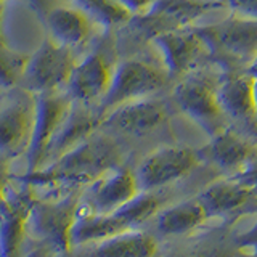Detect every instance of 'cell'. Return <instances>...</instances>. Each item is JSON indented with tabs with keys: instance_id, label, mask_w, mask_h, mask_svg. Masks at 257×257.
I'll return each instance as SVG.
<instances>
[{
	"instance_id": "cell-1",
	"label": "cell",
	"mask_w": 257,
	"mask_h": 257,
	"mask_svg": "<svg viewBox=\"0 0 257 257\" xmlns=\"http://www.w3.org/2000/svg\"><path fill=\"white\" fill-rule=\"evenodd\" d=\"M117 166H120L117 145L108 137L92 134L47 166L31 174H23L18 180L29 187L34 195L44 193L39 199H55L82 191Z\"/></svg>"
},
{
	"instance_id": "cell-2",
	"label": "cell",
	"mask_w": 257,
	"mask_h": 257,
	"mask_svg": "<svg viewBox=\"0 0 257 257\" xmlns=\"http://www.w3.org/2000/svg\"><path fill=\"white\" fill-rule=\"evenodd\" d=\"M211 58L228 71H246L257 60V20L233 13L230 18L195 26Z\"/></svg>"
},
{
	"instance_id": "cell-3",
	"label": "cell",
	"mask_w": 257,
	"mask_h": 257,
	"mask_svg": "<svg viewBox=\"0 0 257 257\" xmlns=\"http://www.w3.org/2000/svg\"><path fill=\"white\" fill-rule=\"evenodd\" d=\"M82 191L55 198H36L28 217V233L53 252L71 249V228L76 220Z\"/></svg>"
},
{
	"instance_id": "cell-4",
	"label": "cell",
	"mask_w": 257,
	"mask_h": 257,
	"mask_svg": "<svg viewBox=\"0 0 257 257\" xmlns=\"http://www.w3.org/2000/svg\"><path fill=\"white\" fill-rule=\"evenodd\" d=\"M74 64L71 48L55 42L47 34L37 50L29 55L20 85L31 95L58 92L60 87L68 84Z\"/></svg>"
},
{
	"instance_id": "cell-5",
	"label": "cell",
	"mask_w": 257,
	"mask_h": 257,
	"mask_svg": "<svg viewBox=\"0 0 257 257\" xmlns=\"http://www.w3.org/2000/svg\"><path fill=\"white\" fill-rule=\"evenodd\" d=\"M32 96H34V117H32V132L26 151L28 167L24 174H31L44 166L55 135L72 106L71 96L58 92L37 93Z\"/></svg>"
},
{
	"instance_id": "cell-6",
	"label": "cell",
	"mask_w": 257,
	"mask_h": 257,
	"mask_svg": "<svg viewBox=\"0 0 257 257\" xmlns=\"http://www.w3.org/2000/svg\"><path fill=\"white\" fill-rule=\"evenodd\" d=\"M166 80L167 72L155 64L142 60H125L112 71L109 88L100 101V108L103 112H108L122 103L148 98L164 87Z\"/></svg>"
},
{
	"instance_id": "cell-7",
	"label": "cell",
	"mask_w": 257,
	"mask_h": 257,
	"mask_svg": "<svg viewBox=\"0 0 257 257\" xmlns=\"http://www.w3.org/2000/svg\"><path fill=\"white\" fill-rule=\"evenodd\" d=\"M199 153L188 147H161L142 161L135 172L140 191H155L183 179L199 164Z\"/></svg>"
},
{
	"instance_id": "cell-8",
	"label": "cell",
	"mask_w": 257,
	"mask_h": 257,
	"mask_svg": "<svg viewBox=\"0 0 257 257\" xmlns=\"http://www.w3.org/2000/svg\"><path fill=\"white\" fill-rule=\"evenodd\" d=\"M223 5L220 0H155L147 12L137 15L139 29L153 39L161 32L195 26L206 13Z\"/></svg>"
},
{
	"instance_id": "cell-9",
	"label": "cell",
	"mask_w": 257,
	"mask_h": 257,
	"mask_svg": "<svg viewBox=\"0 0 257 257\" xmlns=\"http://www.w3.org/2000/svg\"><path fill=\"white\" fill-rule=\"evenodd\" d=\"M34 201L36 195L26 185L21 190H15L12 185L7 188L0 203V257H23L28 217Z\"/></svg>"
},
{
	"instance_id": "cell-10",
	"label": "cell",
	"mask_w": 257,
	"mask_h": 257,
	"mask_svg": "<svg viewBox=\"0 0 257 257\" xmlns=\"http://www.w3.org/2000/svg\"><path fill=\"white\" fill-rule=\"evenodd\" d=\"M174 98L185 114H188L211 137L225 128V112L217 100V90L207 80L199 77L183 79L175 87Z\"/></svg>"
},
{
	"instance_id": "cell-11",
	"label": "cell",
	"mask_w": 257,
	"mask_h": 257,
	"mask_svg": "<svg viewBox=\"0 0 257 257\" xmlns=\"http://www.w3.org/2000/svg\"><path fill=\"white\" fill-rule=\"evenodd\" d=\"M159 48L167 74L185 76L195 69L201 60L211 58L209 48L195 26L161 32L151 39Z\"/></svg>"
},
{
	"instance_id": "cell-12",
	"label": "cell",
	"mask_w": 257,
	"mask_h": 257,
	"mask_svg": "<svg viewBox=\"0 0 257 257\" xmlns=\"http://www.w3.org/2000/svg\"><path fill=\"white\" fill-rule=\"evenodd\" d=\"M139 193L135 172L120 164L88 185L87 191L80 195V201L87 211L93 214H108L128 203Z\"/></svg>"
},
{
	"instance_id": "cell-13",
	"label": "cell",
	"mask_w": 257,
	"mask_h": 257,
	"mask_svg": "<svg viewBox=\"0 0 257 257\" xmlns=\"http://www.w3.org/2000/svg\"><path fill=\"white\" fill-rule=\"evenodd\" d=\"M112 71L108 58L101 52H92L80 61H76L68 79V95L72 101L80 104H90L101 101L106 95Z\"/></svg>"
},
{
	"instance_id": "cell-14",
	"label": "cell",
	"mask_w": 257,
	"mask_h": 257,
	"mask_svg": "<svg viewBox=\"0 0 257 257\" xmlns=\"http://www.w3.org/2000/svg\"><path fill=\"white\" fill-rule=\"evenodd\" d=\"M167 106L163 101L140 98L109 109L101 117V124L128 135H145L164 124Z\"/></svg>"
},
{
	"instance_id": "cell-15",
	"label": "cell",
	"mask_w": 257,
	"mask_h": 257,
	"mask_svg": "<svg viewBox=\"0 0 257 257\" xmlns=\"http://www.w3.org/2000/svg\"><path fill=\"white\" fill-rule=\"evenodd\" d=\"M32 117H34V96L15 100L0 109V156L12 161L28 151Z\"/></svg>"
},
{
	"instance_id": "cell-16",
	"label": "cell",
	"mask_w": 257,
	"mask_h": 257,
	"mask_svg": "<svg viewBox=\"0 0 257 257\" xmlns=\"http://www.w3.org/2000/svg\"><path fill=\"white\" fill-rule=\"evenodd\" d=\"M196 198L203 204L207 219L227 215L238 217V214L257 206V190L231 177L211 183Z\"/></svg>"
},
{
	"instance_id": "cell-17",
	"label": "cell",
	"mask_w": 257,
	"mask_h": 257,
	"mask_svg": "<svg viewBox=\"0 0 257 257\" xmlns=\"http://www.w3.org/2000/svg\"><path fill=\"white\" fill-rule=\"evenodd\" d=\"M257 153V147L231 128H222L211 137L207 147L199 151V158L212 163L228 177L236 175Z\"/></svg>"
},
{
	"instance_id": "cell-18",
	"label": "cell",
	"mask_w": 257,
	"mask_h": 257,
	"mask_svg": "<svg viewBox=\"0 0 257 257\" xmlns=\"http://www.w3.org/2000/svg\"><path fill=\"white\" fill-rule=\"evenodd\" d=\"M92 23L77 7H53L45 15L48 36L71 50L87 42L92 32Z\"/></svg>"
},
{
	"instance_id": "cell-19",
	"label": "cell",
	"mask_w": 257,
	"mask_h": 257,
	"mask_svg": "<svg viewBox=\"0 0 257 257\" xmlns=\"http://www.w3.org/2000/svg\"><path fill=\"white\" fill-rule=\"evenodd\" d=\"M254 76L247 71H228L215 87L222 111L235 119L254 117Z\"/></svg>"
},
{
	"instance_id": "cell-20",
	"label": "cell",
	"mask_w": 257,
	"mask_h": 257,
	"mask_svg": "<svg viewBox=\"0 0 257 257\" xmlns=\"http://www.w3.org/2000/svg\"><path fill=\"white\" fill-rule=\"evenodd\" d=\"M156 252V236L134 228L95 243L88 257H155Z\"/></svg>"
},
{
	"instance_id": "cell-21",
	"label": "cell",
	"mask_w": 257,
	"mask_h": 257,
	"mask_svg": "<svg viewBox=\"0 0 257 257\" xmlns=\"http://www.w3.org/2000/svg\"><path fill=\"white\" fill-rule=\"evenodd\" d=\"M207 219L203 204L198 198L163 209L156 214V230L161 236H183L198 230Z\"/></svg>"
},
{
	"instance_id": "cell-22",
	"label": "cell",
	"mask_w": 257,
	"mask_h": 257,
	"mask_svg": "<svg viewBox=\"0 0 257 257\" xmlns=\"http://www.w3.org/2000/svg\"><path fill=\"white\" fill-rule=\"evenodd\" d=\"M101 124V117H95L88 112L76 109L71 106L66 119L63 120L60 131L56 132L55 139L52 142V147L48 150L47 159H55L56 156L63 155L64 151L74 148L76 145L88 139L92 134H95L96 125Z\"/></svg>"
},
{
	"instance_id": "cell-23",
	"label": "cell",
	"mask_w": 257,
	"mask_h": 257,
	"mask_svg": "<svg viewBox=\"0 0 257 257\" xmlns=\"http://www.w3.org/2000/svg\"><path fill=\"white\" fill-rule=\"evenodd\" d=\"M93 23L103 28H114L132 20V13L120 5L117 0H74Z\"/></svg>"
},
{
	"instance_id": "cell-24",
	"label": "cell",
	"mask_w": 257,
	"mask_h": 257,
	"mask_svg": "<svg viewBox=\"0 0 257 257\" xmlns=\"http://www.w3.org/2000/svg\"><path fill=\"white\" fill-rule=\"evenodd\" d=\"M28 60L29 55L16 52L0 42V90H10L21 84Z\"/></svg>"
},
{
	"instance_id": "cell-25",
	"label": "cell",
	"mask_w": 257,
	"mask_h": 257,
	"mask_svg": "<svg viewBox=\"0 0 257 257\" xmlns=\"http://www.w3.org/2000/svg\"><path fill=\"white\" fill-rule=\"evenodd\" d=\"M225 4L231 8L233 13L257 20V0H227Z\"/></svg>"
},
{
	"instance_id": "cell-26",
	"label": "cell",
	"mask_w": 257,
	"mask_h": 257,
	"mask_svg": "<svg viewBox=\"0 0 257 257\" xmlns=\"http://www.w3.org/2000/svg\"><path fill=\"white\" fill-rule=\"evenodd\" d=\"M117 2L127 8L128 12L132 13V18L137 15H142L143 12H147L148 8L153 5L155 0H117Z\"/></svg>"
},
{
	"instance_id": "cell-27",
	"label": "cell",
	"mask_w": 257,
	"mask_h": 257,
	"mask_svg": "<svg viewBox=\"0 0 257 257\" xmlns=\"http://www.w3.org/2000/svg\"><path fill=\"white\" fill-rule=\"evenodd\" d=\"M8 163L10 161L0 156V203L7 193V188L10 187V171H8Z\"/></svg>"
},
{
	"instance_id": "cell-28",
	"label": "cell",
	"mask_w": 257,
	"mask_h": 257,
	"mask_svg": "<svg viewBox=\"0 0 257 257\" xmlns=\"http://www.w3.org/2000/svg\"><path fill=\"white\" fill-rule=\"evenodd\" d=\"M252 100H254V117L257 119V77H254V87H252Z\"/></svg>"
},
{
	"instance_id": "cell-29",
	"label": "cell",
	"mask_w": 257,
	"mask_h": 257,
	"mask_svg": "<svg viewBox=\"0 0 257 257\" xmlns=\"http://www.w3.org/2000/svg\"><path fill=\"white\" fill-rule=\"evenodd\" d=\"M247 72H249V74H251V76H254V77H257V60L251 64V66H249L247 69H246Z\"/></svg>"
},
{
	"instance_id": "cell-30",
	"label": "cell",
	"mask_w": 257,
	"mask_h": 257,
	"mask_svg": "<svg viewBox=\"0 0 257 257\" xmlns=\"http://www.w3.org/2000/svg\"><path fill=\"white\" fill-rule=\"evenodd\" d=\"M220 2H223V4H225V2H227V0H220ZM225 5H227V4H225Z\"/></svg>"
},
{
	"instance_id": "cell-31",
	"label": "cell",
	"mask_w": 257,
	"mask_h": 257,
	"mask_svg": "<svg viewBox=\"0 0 257 257\" xmlns=\"http://www.w3.org/2000/svg\"><path fill=\"white\" fill-rule=\"evenodd\" d=\"M236 257H243V255H241V254H238V255H236Z\"/></svg>"
},
{
	"instance_id": "cell-32",
	"label": "cell",
	"mask_w": 257,
	"mask_h": 257,
	"mask_svg": "<svg viewBox=\"0 0 257 257\" xmlns=\"http://www.w3.org/2000/svg\"><path fill=\"white\" fill-rule=\"evenodd\" d=\"M2 2H4V0H0V4H2Z\"/></svg>"
}]
</instances>
